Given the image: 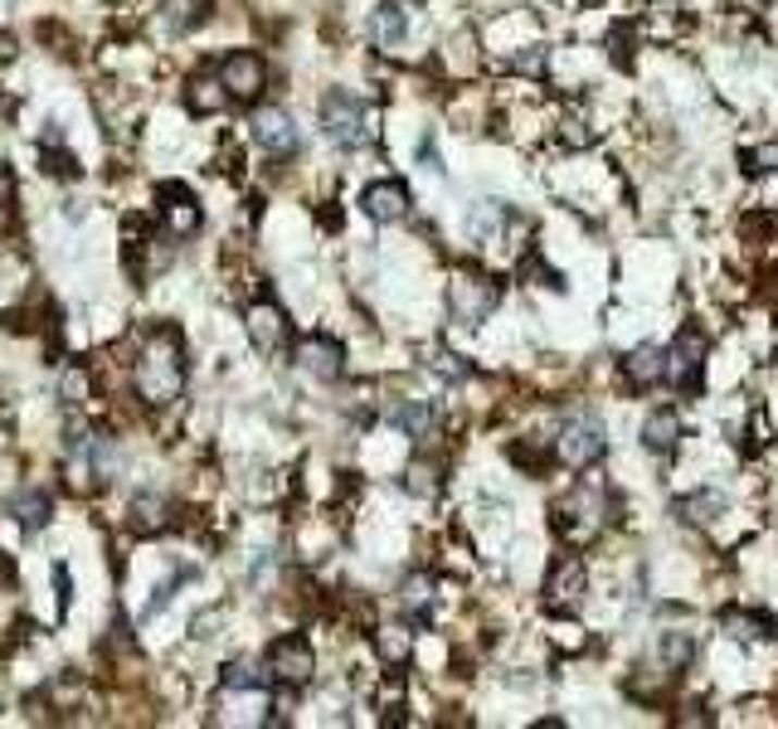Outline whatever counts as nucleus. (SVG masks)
I'll list each match as a JSON object with an SVG mask.
<instances>
[{"label": "nucleus", "instance_id": "obj_1", "mask_svg": "<svg viewBox=\"0 0 778 729\" xmlns=\"http://www.w3.org/2000/svg\"><path fill=\"white\" fill-rule=\"evenodd\" d=\"M185 390V356H181V341L171 331L151 341L137 360V394L147 404H175Z\"/></svg>", "mask_w": 778, "mask_h": 729}, {"label": "nucleus", "instance_id": "obj_2", "mask_svg": "<svg viewBox=\"0 0 778 729\" xmlns=\"http://www.w3.org/2000/svg\"><path fill=\"white\" fill-rule=\"evenodd\" d=\"M701 370H705V336L701 331H681L662 350V380L677 394H701Z\"/></svg>", "mask_w": 778, "mask_h": 729}, {"label": "nucleus", "instance_id": "obj_3", "mask_svg": "<svg viewBox=\"0 0 778 729\" xmlns=\"http://www.w3.org/2000/svg\"><path fill=\"white\" fill-rule=\"evenodd\" d=\"M321 127H326V137L336 146H346V151L370 141V122L350 92H326V102H321Z\"/></svg>", "mask_w": 778, "mask_h": 729}, {"label": "nucleus", "instance_id": "obj_4", "mask_svg": "<svg viewBox=\"0 0 778 729\" xmlns=\"http://www.w3.org/2000/svg\"><path fill=\"white\" fill-rule=\"evenodd\" d=\"M604 429H598V419H565V429L555 437V453L565 467H594L598 457H604Z\"/></svg>", "mask_w": 778, "mask_h": 729}, {"label": "nucleus", "instance_id": "obj_5", "mask_svg": "<svg viewBox=\"0 0 778 729\" xmlns=\"http://www.w3.org/2000/svg\"><path fill=\"white\" fill-rule=\"evenodd\" d=\"M496 301H502V292H496V283H486V277H453L448 283V311L462 326H477L482 317H492Z\"/></svg>", "mask_w": 778, "mask_h": 729}, {"label": "nucleus", "instance_id": "obj_6", "mask_svg": "<svg viewBox=\"0 0 778 729\" xmlns=\"http://www.w3.org/2000/svg\"><path fill=\"white\" fill-rule=\"evenodd\" d=\"M311 671H317V652H311L307 638H283L273 642V652H268V676L283 685H307Z\"/></svg>", "mask_w": 778, "mask_h": 729}, {"label": "nucleus", "instance_id": "obj_7", "mask_svg": "<svg viewBox=\"0 0 778 729\" xmlns=\"http://www.w3.org/2000/svg\"><path fill=\"white\" fill-rule=\"evenodd\" d=\"M244 326H248V341H254L263 356H277V350L287 346V317H283L277 301H254L248 317H244Z\"/></svg>", "mask_w": 778, "mask_h": 729}, {"label": "nucleus", "instance_id": "obj_8", "mask_svg": "<svg viewBox=\"0 0 778 729\" xmlns=\"http://www.w3.org/2000/svg\"><path fill=\"white\" fill-rule=\"evenodd\" d=\"M220 78H224V88H230L234 102H254L258 92H263V83H268V69H263V59L258 54H230L220 64Z\"/></svg>", "mask_w": 778, "mask_h": 729}, {"label": "nucleus", "instance_id": "obj_9", "mask_svg": "<svg viewBox=\"0 0 778 729\" xmlns=\"http://www.w3.org/2000/svg\"><path fill=\"white\" fill-rule=\"evenodd\" d=\"M545 603L555 613H575L579 603H584V565H579V559H559V565L549 569Z\"/></svg>", "mask_w": 778, "mask_h": 729}, {"label": "nucleus", "instance_id": "obj_10", "mask_svg": "<svg viewBox=\"0 0 778 729\" xmlns=\"http://www.w3.org/2000/svg\"><path fill=\"white\" fill-rule=\"evenodd\" d=\"M297 364L311 374V380H341V370H346V350L336 346L331 336H307L302 346H297Z\"/></svg>", "mask_w": 778, "mask_h": 729}, {"label": "nucleus", "instance_id": "obj_11", "mask_svg": "<svg viewBox=\"0 0 778 729\" xmlns=\"http://www.w3.org/2000/svg\"><path fill=\"white\" fill-rule=\"evenodd\" d=\"M254 141L263 146L268 156H293L297 151V127L283 108H263L254 118Z\"/></svg>", "mask_w": 778, "mask_h": 729}, {"label": "nucleus", "instance_id": "obj_12", "mask_svg": "<svg viewBox=\"0 0 778 729\" xmlns=\"http://www.w3.org/2000/svg\"><path fill=\"white\" fill-rule=\"evenodd\" d=\"M161 200H165L161 219L175 238H190L195 228H200V205H195V195L185 190V185H161Z\"/></svg>", "mask_w": 778, "mask_h": 729}, {"label": "nucleus", "instance_id": "obj_13", "mask_svg": "<svg viewBox=\"0 0 778 729\" xmlns=\"http://www.w3.org/2000/svg\"><path fill=\"white\" fill-rule=\"evenodd\" d=\"M360 210L370 219H380V224H394V219L409 214V190H404L399 181H375L366 185V195H360Z\"/></svg>", "mask_w": 778, "mask_h": 729}, {"label": "nucleus", "instance_id": "obj_14", "mask_svg": "<svg viewBox=\"0 0 778 729\" xmlns=\"http://www.w3.org/2000/svg\"><path fill=\"white\" fill-rule=\"evenodd\" d=\"M390 423L404 429L409 437H429L433 429H439V413H433L423 399H399V404H390Z\"/></svg>", "mask_w": 778, "mask_h": 729}, {"label": "nucleus", "instance_id": "obj_15", "mask_svg": "<svg viewBox=\"0 0 778 729\" xmlns=\"http://www.w3.org/2000/svg\"><path fill=\"white\" fill-rule=\"evenodd\" d=\"M622 374L632 380V390H652L662 380V350L657 346H638L622 356Z\"/></svg>", "mask_w": 778, "mask_h": 729}, {"label": "nucleus", "instance_id": "obj_16", "mask_svg": "<svg viewBox=\"0 0 778 729\" xmlns=\"http://www.w3.org/2000/svg\"><path fill=\"white\" fill-rule=\"evenodd\" d=\"M205 15H210V0H161V25L171 29V35L195 29Z\"/></svg>", "mask_w": 778, "mask_h": 729}, {"label": "nucleus", "instance_id": "obj_17", "mask_svg": "<svg viewBox=\"0 0 778 729\" xmlns=\"http://www.w3.org/2000/svg\"><path fill=\"white\" fill-rule=\"evenodd\" d=\"M642 443H647V453H671V447L681 443V419L671 409L652 413V419L642 423Z\"/></svg>", "mask_w": 778, "mask_h": 729}, {"label": "nucleus", "instance_id": "obj_18", "mask_svg": "<svg viewBox=\"0 0 778 729\" xmlns=\"http://www.w3.org/2000/svg\"><path fill=\"white\" fill-rule=\"evenodd\" d=\"M10 510H15V520L25 530H39L49 520V510H54V502H49V492H39V486H29V492H20L15 502H10Z\"/></svg>", "mask_w": 778, "mask_h": 729}, {"label": "nucleus", "instance_id": "obj_19", "mask_svg": "<svg viewBox=\"0 0 778 729\" xmlns=\"http://www.w3.org/2000/svg\"><path fill=\"white\" fill-rule=\"evenodd\" d=\"M224 102H230V88H224V78H210V73L190 78V112H220Z\"/></svg>", "mask_w": 778, "mask_h": 729}, {"label": "nucleus", "instance_id": "obj_20", "mask_svg": "<svg viewBox=\"0 0 778 729\" xmlns=\"http://www.w3.org/2000/svg\"><path fill=\"white\" fill-rule=\"evenodd\" d=\"M657 656L671 666V671H687L691 656H696V642H691V632H662Z\"/></svg>", "mask_w": 778, "mask_h": 729}, {"label": "nucleus", "instance_id": "obj_21", "mask_svg": "<svg viewBox=\"0 0 778 729\" xmlns=\"http://www.w3.org/2000/svg\"><path fill=\"white\" fill-rule=\"evenodd\" d=\"M399 603H404V613H409L413 622H423L429 618V603H433V579H423V574H413L409 583H404V593H399Z\"/></svg>", "mask_w": 778, "mask_h": 729}, {"label": "nucleus", "instance_id": "obj_22", "mask_svg": "<svg viewBox=\"0 0 778 729\" xmlns=\"http://www.w3.org/2000/svg\"><path fill=\"white\" fill-rule=\"evenodd\" d=\"M370 29H375L380 49H394V45L404 39V10H399V5H380L375 20H370Z\"/></svg>", "mask_w": 778, "mask_h": 729}, {"label": "nucleus", "instance_id": "obj_23", "mask_svg": "<svg viewBox=\"0 0 778 729\" xmlns=\"http://www.w3.org/2000/svg\"><path fill=\"white\" fill-rule=\"evenodd\" d=\"M132 526L141 530V535H151V530H161L165 526V502L161 496H137V502H132Z\"/></svg>", "mask_w": 778, "mask_h": 729}, {"label": "nucleus", "instance_id": "obj_24", "mask_svg": "<svg viewBox=\"0 0 778 729\" xmlns=\"http://www.w3.org/2000/svg\"><path fill=\"white\" fill-rule=\"evenodd\" d=\"M263 685H268V676L258 671V666H248V662L224 666V691H263Z\"/></svg>", "mask_w": 778, "mask_h": 729}, {"label": "nucleus", "instance_id": "obj_25", "mask_svg": "<svg viewBox=\"0 0 778 729\" xmlns=\"http://www.w3.org/2000/svg\"><path fill=\"white\" fill-rule=\"evenodd\" d=\"M375 647H380V656H385V662H409V632L404 628H380L375 632Z\"/></svg>", "mask_w": 778, "mask_h": 729}, {"label": "nucleus", "instance_id": "obj_26", "mask_svg": "<svg viewBox=\"0 0 778 729\" xmlns=\"http://www.w3.org/2000/svg\"><path fill=\"white\" fill-rule=\"evenodd\" d=\"M429 364H433V374H443V380H453V384H462L467 374H472L458 356H453V350H443V346H433V350H429Z\"/></svg>", "mask_w": 778, "mask_h": 729}, {"label": "nucleus", "instance_id": "obj_27", "mask_svg": "<svg viewBox=\"0 0 778 729\" xmlns=\"http://www.w3.org/2000/svg\"><path fill=\"white\" fill-rule=\"evenodd\" d=\"M725 502L720 496H711V492H701V496H691V502H681V510H687V520H696V526H705V520H715V510H720Z\"/></svg>", "mask_w": 778, "mask_h": 729}, {"label": "nucleus", "instance_id": "obj_28", "mask_svg": "<svg viewBox=\"0 0 778 729\" xmlns=\"http://www.w3.org/2000/svg\"><path fill=\"white\" fill-rule=\"evenodd\" d=\"M59 394H64V404H83V399H88V374H83V370H64Z\"/></svg>", "mask_w": 778, "mask_h": 729}, {"label": "nucleus", "instance_id": "obj_29", "mask_svg": "<svg viewBox=\"0 0 778 729\" xmlns=\"http://www.w3.org/2000/svg\"><path fill=\"white\" fill-rule=\"evenodd\" d=\"M404 486H409L413 496H429V492H433V486H439V482H433L429 462H413V467H409V482H404Z\"/></svg>", "mask_w": 778, "mask_h": 729}, {"label": "nucleus", "instance_id": "obj_30", "mask_svg": "<svg viewBox=\"0 0 778 729\" xmlns=\"http://www.w3.org/2000/svg\"><path fill=\"white\" fill-rule=\"evenodd\" d=\"M750 171H778V141L754 146V151H750Z\"/></svg>", "mask_w": 778, "mask_h": 729}, {"label": "nucleus", "instance_id": "obj_31", "mask_svg": "<svg viewBox=\"0 0 778 729\" xmlns=\"http://www.w3.org/2000/svg\"><path fill=\"white\" fill-rule=\"evenodd\" d=\"M10 54H15V39H10V35H0V64H5Z\"/></svg>", "mask_w": 778, "mask_h": 729}, {"label": "nucleus", "instance_id": "obj_32", "mask_svg": "<svg viewBox=\"0 0 778 729\" xmlns=\"http://www.w3.org/2000/svg\"><path fill=\"white\" fill-rule=\"evenodd\" d=\"M0 205H10V181L0 175Z\"/></svg>", "mask_w": 778, "mask_h": 729}]
</instances>
